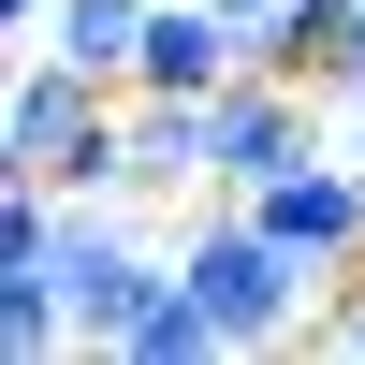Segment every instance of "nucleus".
Masks as SVG:
<instances>
[{"instance_id":"20e7f679","label":"nucleus","mask_w":365,"mask_h":365,"mask_svg":"<svg viewBox=\"0 0 365 365\" xmlns=\"http://www.w3.org/2000/svg\"><path fill=\"white\" fill-rule=\"evenodd\" d=\"M249 73V0H161L146 15V58H132V88H234Z\"/></svg>"},{"instance_id":"9d476101","label":"nucleus","mask_w":365,"mask_h":365,"mask_svg":"<svg viewBox=\"0 0 365 365\" xmlns=\"http://www.w3.org/2000/svg\"><path fill=\"white\" fill-rule=\"evenodd\" d=\"M336 88H365V15H351V58H336Z\"/></svg>"},{"instance_id":"6e6552de","label":"nucleus","mask_w":365,"mask_h":365,"mask_svg":"<svg viewBox=\"0 0 365 365\" xmlns=\"http://www.w3.org/2000/svg\"><path fill=\"white\" fill-rule=\"evenodd\" d=\"M322 351H336V365H365V278L336 292V307H322Z\"/></svg>"},{"instance_id":"f257e3e1","label":"nucleus","mask_w":365,"mask_h":365,"mask_svg":"<svg viewBox=\"0 0 365 365\" xmlns=\"http://www.w3.org/2000/svg\"><path fill=\"white\" fill-rule=\"evenodd\" d=\"M322 117H336V88L322 73H278V58H249L234 88H205V175L220 190H263L278 161H307Z\"/></svg>"},{"instance_id":"423d86ee","label":"nucleus","mask_w":365,"mask_h":365,"mask_svg":"<svg viewBox=\"0 0 365 365\" xmlns=\"http://www.w3.org/2000/svg\"><path fill=\"white\" fill-rule=\"evenodd\" d=\"M351 15H365V0H249V58H278V73H322V88H336Z\"/></svg>"},{"instance_id":"7ed1b4c3","label":"nucleus","mask_w":365,"mask_h":365,"mask_svg":"<svg viewBox=\"0 0 365 365\" xmlns=\"http://www.w3.org/2000/svg\"><path fill=\"white\" fill-rule=\"evenodd\" d=\"M58 278H73V336H88V351H117V336L146 322V292L175 278V249H146L117 205H73V249H58Z\"/></svg>"},{"instance_id":"1a4fd4ad","label":"nucleus","mask_w":365,"mask_h":365,"mask_svg":"<svg viewBox=\"0 0 365 365\" xmlns=\"http://www.w3.org/2000/svg\"><path fill=\"white\" fill-rule=\"evenodd\" d=\"M44 15H58V0H0V29H15V44H44Z\"/></svg>"},{"instance_id":"39448f33","label":"nucleus","mask_w":365,"mask_h":365,"mask_svg":"<svg viewBox=\"0 0 365 365\" xmlns=\"http://www.w3.org/2000/svg\"><path fill=\"white\" fill-rule=\"evenodd\" d=\"M132 190H220V175H205V103H190V88H132Z\"/></svg>"},{"instance_id":"f03ea898","label":"nucleus","mask_w":365,"mask_h":365,"mask_svg":"<svg viewBox=\"0 0 365 365\" xmlns=\"http://www.w3.org/2000/svg\"><path fill=\"white\" fill-rule=\"evenodd\" d=\"M249 205H263V234H278V249H292V263L322 278V307H336V292L365 278V161H351L336 132H322L307 161H278V175H263Z\"/></svg>"},{"instance_id":"0eeeda50","label":"nucleus","mask_w":365,"mask_h":365,"mask_svg":"<svg viewBox=\"0 0 365 365\" xmlns=\"http://www.w3.org/2000/svg\"><path fill=\"white\" fill-rule=\"evenodd\" d=\"M146 15H161V0H58V15H44V44H58V58H88L103 88H132V58H146Z\"/></svg>"}]
</instances>
